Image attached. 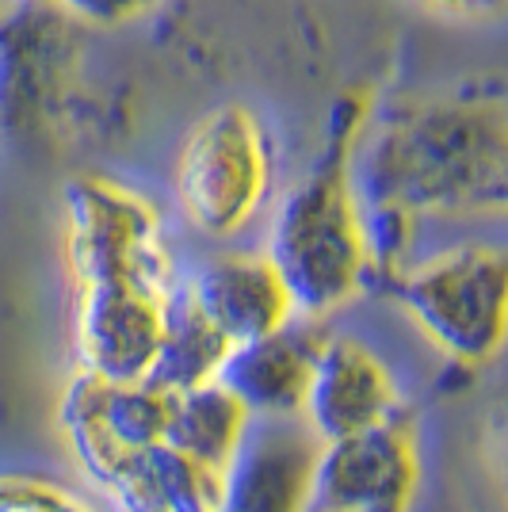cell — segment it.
<instances>
[{"mask_svg": "<svg viewBox=\"0 0 508 512\" xmlns=\"http://www.w3.org/2000/svg\"><path fill=\"white\" fill-rule=\"evenodd\" d=\"M379 218L508 211V119L493 100H447L394 111L356 180Z\"/></svg>", "mask_w": 508, "mask_h": 512, "instance_id": "1", "label": "cell"}, {"mask_svg": "<svg viewBox=\"0 0 508 512\" xmlns=\"http://www.w3.org/2000/svg\"><path fill=\"white\" fill-rule=\"evenodd\" d=\"M367 100L348 92L329 119V142L314 169L283 195L264 256L283 276L295 314L325 321L356 299L375 268L371 234L363 222L352 150L360 142Z\"/></svg>", "mask_w": 508, "mask_h": 512, "instance_id": "2", "label": "cell"}, {"mask_svg": "<svg viewBox=\"0 0 508 512\" xmlns=\"http://www.w3.org/2000/svg\"><path fill=\"white\" fill-rule=\"evenodd\" d=\"M394 299L447 360L482 367L508 341V245H455L394 279Z\"/></svg>", "mask_w": 508, "mask_h": 512, "instance_id": "3", "label": "cell"}, {"mask_svg": "<svg viewBox=\"0 0 508 512\" xmlns=\"http://www.w3.org/2000/svg\"><path fill=\"white\" fill-rule=\"evenodd\" d=\"M272 192L268 134L249 107L222 104L188 130L172 165V195L191 230L233 237L253 222Z\"/></svg>", "mask_w": 508, "mask_h": 512, "instance_id": "4", "label": "cell"}, {"mask_svg": "<svg viewBox=\"0 0 508 512\" xmlns=\"http://www.w3.org/2000/svg\"><path fill=\"white\" fill-rule=\"evenodd\" d=\"M65 260L73 287H149L176 295V264L153 203L115 180L65 184Z\"/></svg>", "mask_w": 508, "mask_h": 512, "instance_id": "5", "label": "cell"}, {"mask_svg": "<svg viewBox=\"0 0 508 512\" xmlns=\"http://www.w3.org/2000/svg\"><path fill=\"white\" fill-rule=\"evenodd\" d=\"M169 310L172 295L149 287H77L73 348L81 375L119 386L146 383L165 344Z\"/></svg>", "mask_w": 508, "mask_h": 512, "instance_id": "6", "label": "cell"}, {"mask_svg": "<svg viewBox=\"0 0 508 512\" xmlns=\"http://www.w3.org/2000/svg\"><path fill=\"white\" fill-rule=\"evenodd\" d=\"M77 27L54 0H20L0 20V130L50 119L77 58Z\"/></svg>", "mask_w": 508, "mask_h": 512, "instance_id": "7", "label": "cell"}, {"mask_svg": "<svg viewBox=\"0 0 508 512\" xmlns=\"http://www.w3.org/2000/svg\"><path fill=\"white\" fill-rule=\"evenodd\" d=\"M421 486V455L402 417L321 444L310 512H409Z\"/></svg>", "mask_w": 508, "mask_h": 512, "instance_id": "8", "label": "cell"}, {"mask_svg": "<svg viewBox=\"0 0 508 512\" xmlns=\"http://www.w3.org/2000/svg\"><path fill=\"white\" fill-rule=\"evenodd\" d=\"M402 417L390 367L375 348L352 337H325L302 402V425L318 444H337Z\"/></svg>", "mask_w": 508, "mask_h": 512, "instance_id": "9", "label": "cell"}, {"mask_svg": "<svg viewBox=\"0 0 508 512\" xmlns=\"http://www.w3.org/2000/svg\"><path fill=\"white\" fill-rule=\"evenodd\" d=\"M318 455L302 421H253L222 470L218 512H310Z\"/></svg>", "mask_w": 508, "mask_h": 512, "instance_id": "10", "label": "cell"}, {"mask_svg": "<svg viewBox=\"0 0 508 512\" xmlns=\"http://www.w3.org/2000/svg\"><path fill=\"white\" fill-rule=\"evenodd\" d=\"M180 295L230 348L272 337L298 318L287 283L264 253L211 256L180 283Z\"/></svg>", "mask_w": 508, "mask_h": 512, "instance_id": "11", "label": "cell"}, {"mask_svg": "<svg viewBox=\"0 0 508 512\" xmlns=\"http://www.w3.org/2000/svg\"><path fill=\"white\" fill-rule=\"evenodd\" d=\"M321 344V321L295 318L272 337L230 348L214 383L253 421H298Z\"/></svg>", "mask_w": 508, "mask_h": 512, "instance_id": "12", "label": "cell"}, {"mask_svg": "<svg viewBox=\"0 0 508 512\" xmlns=\"http://www.w3.org/2000/svg\"><path fill=\"white\" fill-rule=\"evenodd\" d=\"M249 425H253V417L218 383H207L184 390V394H169L165 444L222 474L230 467L233 451L241 448Z\"/></svg>", "mask_w": 508, "mask_h": 512, "instance_id": "13", "label": "cell"}, {"mask_svg": "<svg viewBox=\"0 0 508 512\" xmlns=\"http://www.w3.org/2000/svg\"><path fill=\"white\" fill-rule=\"evenodd\" d=\"M226 356H230V341H222L176 287L165 344H161V356L153 363V375L146 383L161 394H184V390L214 383Z\"/></svg>", "mask_w": 508, "mask_h": 512, "instance_id": "14", "label": "cell"}, {"mask_svg": "<svg viewBox=\"0 0 508 512\" xmlns=\"http://www.w3.org/2000/svg\"><path fill=\"white\" fill-rule=\"evenodd\" d=\"M0 512H88V505L46 478L0 474Z\"/></svg>", "mask_w": 508, "mask_h": 512, "instance_id": "15", "label": "cell"}, {"mask_svg": "<svg viewBox=\"0 0 508 512\" xmlns=\"http://www.w3.org/2000/svg\"><path fill=\"white\" fill-rule=\"evenodd\" d=\"M54 4L81 27H119L153 12L161 0H54Z\"/></svg>", "mask_w": 508, "mask_h": 512, "instance_id": "16", "label": "cell"}, {"mask_svg": "<svg viewBox=\"0 0 508 512\" xmlns=\"http://www.w3.org/2000/svg\"><path fill=\"white\" fill-rule=\"evenodd\" d=\"M417 4L451 20H486V16L508 12V0H417Z\"/></svg>", "mask_w": 508, "mask_h": 512, "instance_id": "17", "label": "cell"}, {"mask_svg": "<svg viewBox=\"0 0 508 512\" xmlns=\"http://www.w3.org/2000/svg\"><path fill=\"white\" fill-rule=\"evenodd\" d=\"M16 4H20V0H0V20H4V16H8Z\"/></svg>", "mask_w": 508, "mask_h": 512, "instance_id": "18", "label": "cell"}]
</instances>
